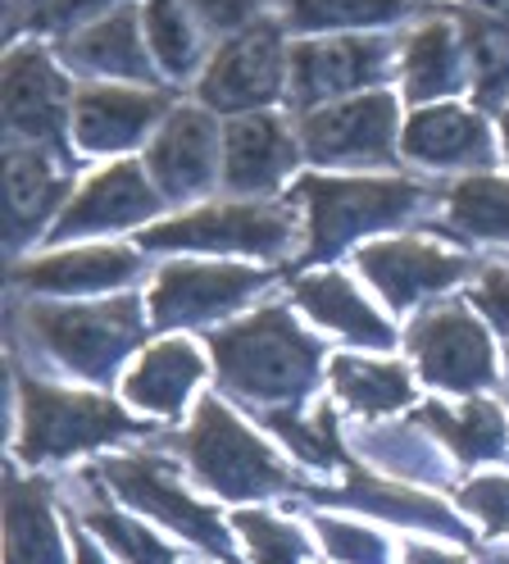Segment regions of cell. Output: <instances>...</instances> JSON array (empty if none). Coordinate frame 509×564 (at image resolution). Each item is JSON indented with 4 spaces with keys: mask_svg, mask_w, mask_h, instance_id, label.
I'll use <instances>...</instances> for the list:
<instances>
[{
    "mask_svg": "<svg viewBox=\"0 0 509 564\" xmlns=\"http://www.w3.org/2000/svg\"><path fill=\"white\" fill-rule=\"evenodd\" d=\"M269 429L301 455L305 465H346V455H342V442H337V419L333 410H314L310 419H296V414H282L273 410L269 414Z\"/></svg>",
    "mask_w": 509,
    "mask_h": 564,
    "instance_id": "obj_33",
    "label": "cell"
},
{
    "mask_svg": "<svg viewBox=\"0 0 509 564\" xmlns=\"http://www.w3.org/2000/svg\"><path fill=\"white\" fill-rule=\"evenodd\" d=\"M301 147L318 164H382L396 155V100L369 91L305 110Z\"/></svg>",
    "mask_w": 509,
    "mask_h": 564,
    "instance_id": "obj_10",
    "label": "cell"
},
{
    "mask_svg": "<svg viewBox=\"0 0 509 564\" xmlns=\"http://www.w3.org/2000/svg\"><path fill=\"white\" fill-rule=\"evenodd\" d=\"M91 478L109 482L137 510L155 514L164 528H173L177 538H192L196 546L214 551L224 564H237V551H232V538H228L224 519H218L209 506L192 501V491L177 487V478L169 474L164 460H151V455H137V460H105Z\"/></svg>",
    "mask_w": 509,
    "mask_h": 564,
    "instance_id": "obj_8",
    "label": "cell"
},
{
    "mask_svg": "<svg viewBox=\"0 0 509 564\" xmlns=\"http://www.w3.org/2000/svg\"><path fill=\"white\" fill-rule=\"evenodd\" d=\"M141 28H145L155 64L164 68V78L173 83L192 78V68L201 64V23L187 10V0H145Z\"/></svg>",
    "mask_w": 509,
    "mask_h": 564,
    "instance_id": "obj_28",
    "label": "cell"
},
{
    "mask_svg": "<svg viewBox=\"0 0 509 564\" xmlns=\"http://www.w3.org/2000/svg\"><path fill=\"white\" fill-rule=\"evenodd\" d=\"M487 564H509V555H491V560H487Z\"/></svg>",
    "mask_w": 509,
    "mask_h": 564,
    "instance_id": "obj_46",
    "label": "cell"
},
{
    "mask_svg": "<svg viewBox=\"0 0 509 564\" xmlns=\"http://www.w3.org/2000/svg\"><path fill=\"white\" fill-rule=\"evenodd\" d=\"M264 288H269L264 273L237 264H169L151 292V324L177 328V324L224 319V314H232Z\"/></svg>",
    "mask_w": 509,
    "mask_h": 564,
    "instance_id": "obj_12",
    "label": "cell"
},
{
    "mask_svg": "<svg viewBox=\"0 0 509 564\" xmlns=\"http://www.w3.org/2000/svg\"><path fill=\"white\" fill-rule=\"evenodd\" d=\"M282 19L296 32L318 28H378L414 10V0H278Z\"/></svg>",
    "mask_w": 509,
    "mask_h": 564,
    "instance_id": "obj_30",
    "label": "cell"
},
{
    "mask_svg": "<svg viewBox=\"0 0 509 564\" xmlns=\"http://www.w3.org/2000/svg\"><path fill=\"white\" fill-rule=\"evenodd\" d=\"M59 164L64 160L42 147L10 141V151H6V241H10V251L32 241L42 232V224L64 205L73 173Z\"/></svg>",
    "mask_w": 509,
    "mask_h": 564,
    "instance_id": "obj_14",
    "label": "cell"
},
{
    "mask_svg": "<svg viewBox=\"0 0 509 564\" xmlns=\"http://www.w3.org/2000/svg\"><path fill=\"white\" fill-rule=\"evenodd\" d=\"M323 350L286 319V310H260L214 337V365L224 382L254 401H296L318 373Z\"/></svg>",
    "mask_w": 509,
    "mask_h": 564,
    "instance_id": "obj_1",
    "label": "cell"
},
{
    "mask_svg": "<svg viewBox=\"0 0 509 564\" xmlns=\"http://www.w3.org/2000/svg\"><path fill=\"white\" fill-rule=\"evenodd\" d=\"M182 451H187L192 469L224 497H264V491L286 487V469L269 455V446L254 437L250 429L228 414L224 401L205 397L192 429L182 433Z\"/></svg>",
    "mask_w": 509,
    "mask_h": 564,
    "instance_id": "obj_5",
    "label": "cell"
},
{
    "mask_svg": "<svg viewBox=\"0 0 509 564\" xmlns=\"http://www.w3.org/2000/svg\"><path fill=\"white\" fill-rule=\"evenodd\" d=\"M19 6H28V14H32V10H36V6H42V0H10V19H14V14H19Z\"/></svg>",
    "mask_w": 509,
    "mask_h": 564,
    "instance_id": "obj_44",
    "label": "cell"
},
{
    "mask_svg": "<svg viewBox=\"0 0 509 564\" xmlns=\"http://www.w3.org/2000/svg\"><path fill=\"white\" fill-rule=\"evenodd\" d=\"M405 564H464L459 555H442V551H427V546H410Z\"/></svg>",
    "mask_w": 509,
    "mask_h": 564,
    "instance_id": "obj_42",
    "label": "cell"
},
{
    "mask_svg": "<svg viewBox=\"0 0 509 564\" xmlns=\"http://www.w3.org/2000/svg\"><path fill=\"white\" fill-rule=\"evenodd\" d=\"M333 387L364 414H387L396 405L410 401V378L400 365H373V360H355L337 356L333 360Z\"/></svg>",
    "mask_w": 509,
    "mask_h": 564,
    "instance_id": "obj_31",
    "label": "cell"
},
{
    "mask_svg": "<svg viewBox=\"0 0 509 564\" xmlns=\"http://www.w3.org/2000/svg\"><path fill=\"white\" fill-rule=\"evenodd\" d=\"M419 429H432L436 437H446L455 446V455H464V460L505 451V419L483 401L464 405L459 414H446L442 405H432V410L419 414Z\"/></svg>",
    "mask_w": 509,
    "mask_h": 564,
    "instance_id": "obj_32",
    "label": "cell"
},
{
    "mask_svg": "<svg viewBox=\"0 0 509 564\" xmlns=\"http://www.w3.org/2000/svg\"><path fill=\"white\" fill-rule=\"evenodd\" d=\"M473 305H478L500 333H509V269H500V264L483 269L478 288H473Z\"/></svg>",
    "mask_w": 509,
    "mask_h": 564,
    "instance_id": "obj_40",
    "label": "cell"
},
{
    "mask_svg": "<svg viewBox=\"0 0 509 564\" xmlns=\"http://www.w3.org/2000/svg\"><path fill=\"white\" fill-rule=\"evenodd\" d=\"M400 78H405L410 100H442L468 83V46L464 32L446 19L423 23L405 42L400 55Z\"/></svg>",
    "mask_w": 509,
    "mask_h": 564,
    "instance_id": "obj_23",
    "label": "cell"
},
{
    "mask_svg": "<svg viewBox=\"0 0 509 564\" xmlns=\"http://www.w3.org/2000/svg\"><path fill=\"white\" fill-rule=\"evenodd\" d=\"M59 55L73 68H83V74H109V78H132V83H151L155 78L151 55L141 51V28H137V10L132 6L78 28L73 37L59 42Z\"/></svg>",
    "mask_w": 509,
    "mask_h": 564,
    "instance_id": "obj_21",
    "label": "cell"
},
{
    "mask_svg": "<svg viewBox=\"0 0 509 564\" xmlns=\"http://www.w3.org/2000/svg\"><path fill=\"white\" fill-rule=\"evenodd\" d=\"M296 169V141L273 115H237L224 132V183L237 196H260L286 183Z\"/></svg>",
    "mask_w": 509,
    "mask_h": 564,
    "instance_id": "obj_18",
    "label": "cell"
},
{
    "mask_svg": "<svg viewBox=\"0 0 509 564\" xmlns=\"http://www.w3.org/2000/svg\"><path fill=\"white\" fill-rule=\"evenodd\" d=\"M296 237V215L286 205H205L182 219L155 224L137 237L145 251H246L282 256Z\"/></svg>",
    "mask_w": 509,
    "mask_h": 564,
    "instance_id": "obj_6",
    "label": "cell"
},
{
    "mask_svg": "<svg viewBox=\"0 0 509 564\" xmlns=\"http://www.w3.org/2000/svg\"><path fill=\"white\" fill-rule=\"evenodd\" d=\"M400 155L427 169H487L496 147L483 115L464 110V105H423L405 123Z\"/></svg>",
    "mask_w": 509,
    "mask_h": 564,
    "instance_id": "obj_19",
    "label": "cell"
},
{
    "mask_svg": "<svg viewBox=\"0 0 509 564\" xmlns=\"http://www.w3.org/2000/svg\"><path fill=\"white\" fill-rule=\"evenodd\" d=\"M6 123L19 141L68 164V78L42 46H23L6 59Z\"/></svg>",
    "mask_w": 509,
    "mask_h": 564,
    "instance_id": "obj_11",
    "label": "cell"
},
{
    "mask_svg": "<svg viewBox=\"0 0 509 564\" xmlns=\"http://www.w3.org/2000/svg\"><path fill=\"white\" fill-rule=\"evenodd\" d=\"M296 205L310 215L305 264H318L364 232L414 219L427 205V192L410 178H301Z\"/></svg>",
    "mask_w": 509,
    "mask_h": 564,
    "instance_id": "obj_2",
    "label": "cell"
},
{
    "mask_svg": "<svg viewBox=\"0 0 509 564\" xmlns=\"http://www.w3.org/2000/svg\"><path fill=\"white\" fill-rule=\"evenodd\" d=\"M318 533H323L327 551L346 564H387V546L378 533H364V528L333 523V519H318Z\"/></svg>",
    "mask_w": 509,
    "mask_h": 564,
    "instance_id": "obj_37",
    "label": "cell"
},
{
    "mask_svg": "<svg viewBox=\"0 0 509 564\" xmlns=\"http://www.w3.org/2000/svg\"><path fill=\"white\" fill-rule=\"evenodd\" d=\"M141 273V256L123 251V246H91V251H68V256H46L28 269L14 273L19 288L28 292H109V288H123Z\"/></svg>",
    "mask_w": 509,
    "mask_h": 564,
    "instance_id": "obj_22",
    "label": "cell"
},
{
    "mask_svg": "<svg viewBox=\"0 0 509 564\" xmlns=\"http://www.w3.org/2000/svg\"><path fill=\"white\" fill-rule=\"evenodd\" d=\"M464 510L478 514L491 533H509V478H478L464 487Z\"/></svg>",
    "mask_w": 509,
    "mask_h": 564,
    "instance_id": "obj_39",
    "label": "cell"
},
{
    "mask_svg": "<svg viewBox=\"0 0 509 564\" xmlns=\"http://www.w3.org/2000/svg\"><path fill=\"white\" fill-rule=\"evenodd\" d=\"M109 6L119 0H42L32 14H28V28L36 32H68V28H87L96 19H105Z\"/></svg>",
    "mask_w": 509,
    "mask_h": 564,
    "instance_id": "obj_36",
    "label": "cell"
},
{
    "mask_svg": "<svg viewBox=\"0 0 509 564\" xmlns=\"http://www.w3.org/2000/svg\"><path fill=\"white\" fill-rule=\"evenodd\" d=\"M410 350L419 356V369L436 387H455V392H473L496 378L491 341L468 319L464 310H427L423 319L410 328Z\"/></svg>",
    "mask_w": 509,
    "mask_h": 564,
    "instance_id": "obj_13",
    "label": "cell"
},
{
    "mask_svg": "<svg viewBox=\"0 0 509 564\" xmlns=\"http://www.w3.org/2000/svg\"><path fill=\"white\" fill-rule=\"evenodd\" d=\"M23 397V437L19 451L23 460L42 465V460H64V455H78L105 442L132 437L137 423L105 397L91 392H59L36 378H23L19 387Z\"/></svg>",
    "mask_w": 509,
    "mask_h": 564,
    "instance_id": "obj_4",
    "label": "cell"
},
{
    "mask_svg": "<svg viewBox=\"0 0 509 564\" xmlns=\"http://www.w3.org/2000/svg\"><path fill=\"white\" fill-rule=\"evenodd\" d=\"M87 528L96 538H105V546H115L128 564H173V546H164L160 538H151L141 523L115 514V510H100L91 506L87 510Z\"/></svg>",
    "mask_w": 509,
    "mask_h": 564,
    "instance_id": "obj_35",
    "label": "cell"
},
{
    "mask_svg": "<svg viewBox=\"0 0 509 564\" xmlns=\"http://www.w3.org/2000/svg\"><path fill=\"white\" fill-rule=\"evenodd\" d=\"M205 378V360L196 356L192 341H160L141 356V365L128 373L123 392L132 405L151 414H177L187 392Z\"/></svg>",
    "mask_w": 509,
    "mask_h": 564,
    "instance_id": "obj_24",
    "label": "cell"
},
{
    "mask_svg": "<svg viewBox=\"0 0 509 564\" xmlns=\"http://www.w3.org/2000/svg\"><path fill=\"white\" fill-rule=\"evenodd\" d=\"M187 10L196 14V23H201V28L224 32V37H237L241 28L260 23L264 0H187Z\"/></svg>",
    "mask_w": 509,
    "mask_h": 564,
    "instance_id": "obj_38",
    "label": "cell"
},
{
    "mask_svg": "<svg viewBox=\"0 0 509 564\" xmlns=\"http://www.w3.org/2000/svg\"><path fill=\"white\" fill-rule=\"evenodd\" d=\"M155 209H160V196H155L151 183H145L141 164H115V169L96 173L68 209H59L51 237L64 241V237H83V232L132 228V224L151 219Z\"/></svg>",
    "mask_w": 509,
    "mask_h": 564,
    "instance_id": "obj_16",
    "label": "cell"
},
{
    "mask_svg": "<svg viewBox=\"0 0 509 564\" xmlns=\"http://www.w3.org/2000/svg\"><path fill=\"white\" fill-rule=\"evenodd\" d=\"M214 151H218V128L205 110H173L151 141V178L169 200H187L214 187Z\"/></svg>",
    "mask_w": 509,
    "mask_h": 564,
    "instance_id": "obj_17",
    "label": "cell"
},
{
    "mask_svg": "<svg viewBox=\"0 0 509 564\" xmlns=\"http://www.w3.org/2000/svg\"><path fill=\"white\" fill-rule=\"evenodd\" d=\"M286 59L291 51L273 19L241 28L205 64V78H201L205 110H228V115L260 110V105H269L286 87Z\"/></svg>",
    "mask_w": 509,
    "mask_h": 564,
    "instance_id": "obj_7",
    "label": "cell"
},
{
    "mask_svg": "<svg viewBox=\"0 0 509 564\" xmlns=\"http://www.w3.org/2000/svg\"><path fill=\"white\" fill-rule=\"evenodd\" d=\"M359 269L369 273V282L396 310H405L419 296L455 288L468 273V260L442 251V246H427V241H378L359 251Z\"/></svg>",
    "mask_w": 509,
    "mask_h": 564,
    "instance_id": "obj_15",
    "label": "cell"
},
{
    "mask_svg": "<svg viewBox=\"0 0 509 564\" xmlns=\"http://www.w3.org/2000/svg\"><path fill=\"white\" fill-rule=\"evenodd\" d=\"M10 564H64V542L51 519L46 482L10 478Z\"/></svg>",
    "mask_w": 509,
    "mask_h": 564,
    "instance_id": "obj_26",
    "label": "cell"
},
{
    "mask_svg": "<svg viewBox=\"0 0 509 564\" xmlns=\"http://www.w3.org/2000/svg\"><path fill=\"white\" fill-rule=\"evenodd\" d=\"M314 501H333V506H359V510H373V514H387V519H400V523H423V528H436L446 538H464L459 519L442 506V501H427V497H414V491H400V487H387V482H369V478H350V487L342 491H314Z\"/></svg>",
    "mask_w": 509,
    "mask_h": 564,
    "instance_id": "obj_27",
    "label": "cell"
},
{
    "mask_svg": "<svg viewBox=\"0 0 509 564\" xmlns=\"http://www.w3.org/2000/svg\"><path fill=\"white\" fill-rule=\"evenodd\" d=\"M396 59V42L387 37H318L296 42L286 59V87L301 110H314L323 100L350 96L359 87H373L387 78Z\"/></svg>",
    "mask_w": 509,
    "mask_h": 564,
    "instance_id": "obj_9",
    "label": "cell"
},
{
    "mask_svg": "<svg viewBox=\"0 0 509 564\" xmlns=\"http://www.w3.org/2000/svg\"><path fill=\"white\" fill-rule=\"evenodd\" d=\"M446 228L459 237H509V183L468 173L446 192Z\"/></svg>",
    "mask_w": 509,
    "mask_h": 564,
    "instance_id": "obj_29",
    "label": "cell"
},
{
    "mask_svg": "<svg viewBox=\"0 0 509 564\" xmlns=\"http://www.w3.org/2000/svg\"><path fill=\"white\" fill-rule=\"evenodd\" d=\"M459 6L473 10V14H483L487 23H496V28L509 32V0H459Z\"/></svg>",
    "mask_w": 509,
    "mask_h": 564,
    "instance_id": "obj_41",
    "label": "cell"
},
{
    "mask_svg": "<svg viewBox=\"0 0 509 564\" xmlns=\"http://www.w3.org/2000/svg\"><path fill=\"white\" fill-rule=\"evenodd\" d=\"M505 155H509V105H505Z\"/></svg>",
    "mask_w": 509,
    "mask_h": 564,
    "instance_id": "obj_45",
    "label": "cell"
},
{
    "mask_svg": "<svg viewBox=\"0 0 509 564\" xmlns=\"http://www.w3.org/2000/svg\"><path fill=\"white\" fill-rule=\"evenodd\" d=\"M296 301L314 314L323 328H337L359 346H391L396 333L387 328V319H378V310L364 301L342 273H310L296 278Z\"/></svg>",
    "mask_w": 509,
    "mask_h": 564,
    "instance_id": "obj_25",
    "label": "cell"
},
{
    "mask_svg": "<svg viewBox=\"0 0 509 564\" xmlns=\"http://www.w3.org/2000/svg\"><path fill=\"white\" fill-rule=\"evenodd\" d=\"M160 91H128V87H87L73 100V132L83 151H128L132 141L151 132L164 115Z\"/></svg>",
    "mask_w": 509,
    "mask_h": 564,
    "instance_id": "obj_20",
    "label": "cell"
},
{
    "mask_svg": "<svg viewBox=\"0 0 509 564\" xmlns=\"http://www.w3.org/2000/svg\"><path fill=\"white\" fill-rule=\"evenodd\" d=\"M73 551H78V564H105V560H100V551H96V542H91V538H83V533L73 538Z\"/></svg>",
    "mask_w": 509,
    "mask_h": 564,
    "instance_id": "obj_43",
    "label": "cell"
},
{
    "mask_svg": "<svg viewBox=\"0 0 509 564\" xmlns=\"http://www.w3.org/2000/svg\"><path fill=\"white\" fill-rule=\"evenodd\" d=\"M232 523L250 546V564H305V555H310L296 528L264 514V510H241Z\"/></svg>",
    "mask_w": 509,
    "mask_h": 564,
    "instance_id": "obj_34",
    "label": "cell"
},
{
    "mask_svg": "<svg viewBox=\"0 0 509 564\" xmlns=\"http://www.w3.org/2000/svg\"><path fill=\"white\" fill-rule=\"evenodd\" d=\"M23 324L59 369L105 382L141 337V305L132 296L105 305H28Z\"/></svg>",
    "mask_w": 509,
    "mask_h": 564,
    "instance_id": "obj_3",
    "label": "cell"
}]
</instances>
